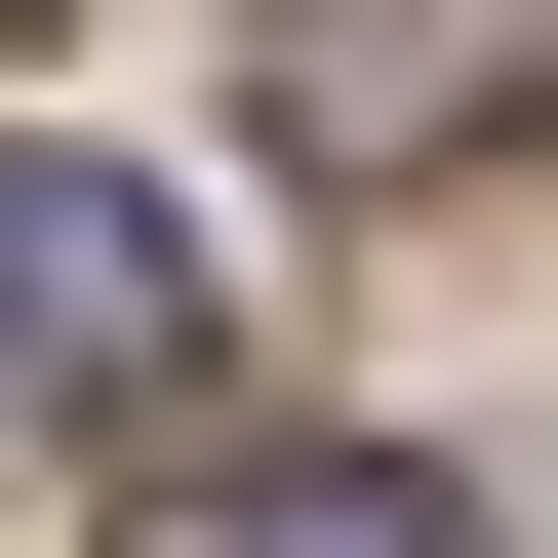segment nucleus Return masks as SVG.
Returning <instances> with one entry per match:
<instances>
[{
	"instance_id": "obj_2",
	"label": "nucleus",
	"mask_w": 558,
	"mask_h": 558,
	"mask_svg": "<svg viewBox=\"0 0 558 558\" xmlns=\"http://www.w3.org/2000/svg\"><path fill=\"white\" fill-rule=\"evenodd\" d=\"M0 360H81V399H160V360H199V240H160L120 160H40V199H0Z\"/></svg>"
},
{
	"instance_id": "obj_4",
	"label": "nucleus",
	"mask_w": 558,
	"mask_h": 558,
	"mask_svg": "<svg viewBox=\"0 0 558 558\" xmlns=\"http://www.w3.org/2000/svg\"><path fill=\"white\" fill-rule=\"evenodd\" d=\"M0 40H40V0H0Z\"/></svg>"
},
{
	"instance_id": "obj_1",
	"label": "nucleus",
	"mask_w": 558,
	"mask_h": 558,
	"mask_svg": "<svg viewBox=\"0 0 558 558\" xmlns=\"http://www.w3.org/2000/svg\"><path fill=\"white\" fill-rule=\"evenodd\" d=\"M519 120H558V0H279V160L319 199H439Z\"/></svg>"
},
{
	"instance_id": "obj_3",
	"label": "nucleus",
	"mask_w": 558,
	"mask_h": 558,
	"mask_svg": "<svg viewBox=\"0 0 558 558\" xmlns=\"http://www.w3.org/2000/svg\"><path fill=\"white\" fill-rule=\"evenodd\" d=\"M120 558H478V478H399V439H199Z\"/></svg>"
}]
</instances>
